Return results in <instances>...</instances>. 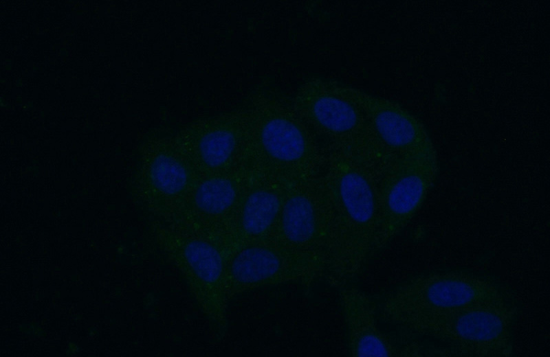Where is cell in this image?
<instances>
[{
  "instance_id": "1",
  "label": "cell",
  "mask_w": 550,
  "mask_h": 357,
  "mask_svg": "<svg viewBox=\"0 0 550 357\" xmlns=\"http://www.w3.org/2000/svg\"><path fill=\"white\" fill-rule=\"evenodd\" d=\"M321 173L333 215V232L324 279L348 285L374 255L379 186L384 167L371 160L326 151Z\"/></svg>"
},
{
  "instance_id": "2",
  "label": "cell",
  "mask_w": 550,
  "mask_h": 357,
  "mask_svg": "<svg viewBox=\"0 0 550 357\" xmlns=\"http://www.w3.org/2000/svg\"><path fill=\"white\" fill-rule=\"evenodd\" d=\"M250 128L252 164L289 184L320 175L326 153L296 110L292 97L270 82L254 86L241 105Z\"/></svg>"
},
{
  "instance_id": "3",
  "label": "cell",
  "mask_w": 550,
  "mask_h": 357,
  "mask_svg": "<svg viewBox=\"0 0 550 357\" xmlns=\"http://www.w3.org/2000/svg\"><path fill=\"white\" fill-rule=\"evenodd\" d=\"M153 240L179 273L195 303L218 337L226 334L229 299L226 288L227 251L217 238L175 221L153 220Z\"/></svg>"
},
{
  "instance_id": "4",
  "label": "cell",
  "mask_w": 550,
  "mask_h": 357,
  "mask_svg": "<svg viewBox=\"0 0 550 357\" xmlns=\"http://www.w3.org/2000/svg\"><path fill=\"white\" fill-rule=\"evenodd\" d=\"M513 298L500 281L461 270L432 272L399 284L380 306L382 320L402 331L426 318L475 303Z\"/></svg>"
},
{
  "instance_id": "5",
  "label": "cell",
  "mask_w": 550,
  "mask_h": 357,
  "mask_svg": "<svg viewBox=\"0 0 550 357\" xmlns=\"http://www.w3.org/2000/svg\"><path fill=\"white\" fill-rule=\"evenodd\" d=\"M292 97L296 110L312 133L327 141V150L386 165L353 87L310 77Z\"/></svg>"
},
{
  "instance_id": "6",
  "label": "cell",
  "mask_w": 550,
  "mask_h": 357,
  "mask_svg": "<svg viewBox=\"0 0 550 357\" xmlns=\"http://www.w3.org/2000/svg\"><path fill=\"white\" fill-rule=\"evenodd\" d=\"M519 309L513 298L475 303L420 321L402 333L434 342L451 356L507 357Z\"/></svg>"
},
{
  "instance_id": "7",
  "label": "cell",
  "mask_w": 550,
  "mask_h": 357,
  "mask_svg": "<svg viewBox=\"0 0 550 357\" xmlns=\"http://www.w3.org/2000/svg\"><path fill=\"white\" fill-rule=\"evenodd\" d=\"M199 177L175 132L157 130L140 146L132 189L154 220L173 221Z\"/></svg>"
},
{
  "instance_id": "8",
  "label": "cell",
  "mask_w": 550,
  "mask_h": 357,
  "mask_svg": "<svg viewBox=\"0 0 550 357\" xmlns=\"http://www.w3.org/2000/svg\"><path fill=\"white\" fill-rule=\"evenodd\" d=\"M326 262L287 250L272 240L247 244L231 251L226 264L229 301L243 292L267 286L298 284L309 287L324 278Z\"/></svg>"
},
{
  "instance_id": "9",
  "label": "cell",
  "mask_w": 550,
  "mask_h": 357,
  "mask_svg": "<svg viewBox=\"0 0 550 357\" xmlns=\"http://www.w3.org/2000/svg\"><path fill=\"white\" fill-rule=\"evenodd\" d=\"M332 232V210L322 174L289 184L270 240L327 263Z\"/></svg>"
},
{
  "instance_id": "10",
  "label": "cell",
  "mask_w": 550,
  "mask_h": 357,
  "mask_svg": "<svg viewBox=\"0 0 550 357\" xmlns=\"http://www.w3.org/2000/svg\"><path fill=\"white\" fill-rule=\"evenodd\" d=\"M175 134L199 176L230 170L251 161L249 123L242 106L193 120Z\"/></svg>"
},
{
  "instance_id": "11",
  "label": "cell",
  "mask_w": 550,
  "mask_h": 357,
  "mask_svg": "<svg viewBox=\"0 0 550 357\" xmlns=\"http://www.w3.org/2000/svg\"><path fill=\"white\" fill-rule=\"evenodd\" d=\"M438 172L437 154L393 162L383 169L374 254L411 221L433 187Z\"/></svg>"
},
{
  "instance_id": "12",
  "label": "cell",
  "mask_w": 550,
  "mask_h": 357,
  "mask_svg": "<svg viewBox=\"0 0 550 357\" xmlns=\"http://www.w3.org/2000/svg\"><path fill=\"white\" fill-rule=\"evenodd\" d=\"M338 294L349 356H449L443 347L433 341L399 331L396 335L384 332L378 326L375 303L358 288L348 284L339 288Z\"/></svg>"
},
{
  "instance_id": "13",
  "label": "cell",
  "mask_w": 550,
  "mask_h": 357,
  "mask_svg": "<svg viewBox=\"0 0 550 357\" xmlns=\"http://www.w3.org/2000/svg\"><path fill=\"white\" fill-rule=\"evenodd\" d=\"M254 172L251 161L199 176L175 220L219 239L226 231Z\"/></svg>"
},
{
  "instance_id": "14",
  "label": "cell",
  "mask_w": 550,
  "mask_h": 357,
  "mask_svg": "<svg viewBox=\"0 0 550 357\" xmlns=\"http://www.w3.org/2000/svg\"><path fill=\"white\" fill-rule=\"evenodd\" d=\"M387 165L434 154L425 126L398 103L353 87Z\"/></svg>"
},
{
  "instance_id": "15",
  "label": "cell",
  "mask_w": 550,
  "mask_h": 357,
  "mask_svg": "<svg viewBox=\"0 0 550 357\" xmlns=\"http://www.w3.org/2000/svg\"><path fill=\"white\" fill-rule=\"evenodd\" d=\"M289 185L254 167L232 220L219 239L228 254L247 244L270 240Z\"/></svg>"
}]
</instances>
